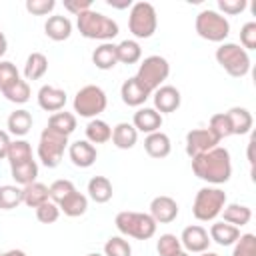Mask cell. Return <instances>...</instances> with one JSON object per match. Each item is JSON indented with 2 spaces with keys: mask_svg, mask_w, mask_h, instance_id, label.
Returning a JSON list of instances; mask_svg holds the SVG:
<instances>
[{
  "mask_svg": "<svg viewBox=\"0 0 256 256\" xmlns=\"http://www.w3.org/2000/svg\"><path fill=\"white\" fill-rule=\"evenodd\" d=\"M144 150L150 158H166L172 150V142L168 138V134L164 132H152V134H146L144 138Z\"/></svg>",
  "mask_w": 256,
  "mask_h": 256,
  "instance_id": "ffe728a7",
  "label": "cell"
},
{
  "mask_svg": "<svg viewBox=\"0 0 256 256\" xmlns=\"http://www.w3.org/2000/svg\"><path fill=\"white\" fill-rule=\"evenodd\" d=\"M20 78L18 68L10 60H0V92H4L8 86H12Z\"/></svg>",
  "mask_w": 256,
  "mask_h": 256,
  "instance_id": "7bdbcfd3",
  "label": "cell"
},
{
  "mask_svg": "<svg viewBox=\"0 0 256 256\" xmlns=\"http://www.w3.org/2000/svg\"><path fill=\"white\" fill-rule=\"evenodd\" d=\"M208 130H210L218 140H224V138L232 136L230 122H228V118H226L224 112H218V114H214V116L210 118V122H208Z\"/></svg>",
  "mask_w": 256,
  "mask_h": 256,
  "instance_id": "60d3db41",
  "label": "cell"
},
{
  "mask_svg": "<svg viewBox=\"0 0 256 256\" xmlns=\"http://www.w3.org/2000/svg\"><path fill=\"white\" fill-rule=\"evenodd\" d=\"M86 256H102V254H96V252H92V254H86Z\"/></svg>",
  "mask_w": 256,
  "mask_h": 256,
  "instance_id": "9f6ffc18",
  "label": "cell"
},
{
  "mask_svg": "<svg viewBox=\"0 0 256 256\" xmlns=\"http://www.w3.org/2000/svg\"><path fill=\"white\" fill-rule=\"evenodd\" d=\"M168 74H170L168 60L164 56H160V54H152V56H146L140 62L138 72H136V80L142 86H146L150 92H154L156 88H160L164 84Z\"/></svg>",
  "mask_w": 256,
  "mask_h": 256,
  "instance_id": "9c48e42d",
  "label": "cell"
},
{
  "mask_svg": "<svg viewBox=\"0 0 256 256\" xmlns=\"http://www.w3.org/2000/svg\"><path fill=\"white\" fill-rule=\"evenodd\" d=\"M192 172L208 184H224L232 176L230 152L222 146H216L196 158H192Z\"/></svg>",
  "mask_w": 256,
  "mask_h": 256,
  "instance_id": "6da1fadb",
  "label": "cell"
},
{
  "mask_svg": "<svg viewBox=\"0 0 256 256\" xmlns=\"http://www.w3.org/2000/svg\"><path fill=\"white\" fill-rule=\"evenodd\" d=\"M10 172H12V178L16 184H20L22 188L36 182V176H38V164L36 160H28L24 164H18V166H10Z\"/></svg>",
  "mask_w": 256,
  "mask_h": 256,
  "instance_id": "836d02e7",
  "label": "cell"
},
{
  "mask_svg": "<svg viewBox=\"0 0 256 256\" xmlns=\"http://www.w3.org/2000/svg\"><path fill=\"white\" fill-rule=\"evenodd\" d=\"M76 190L74 182L68 180V178H60V180H54L50 186H48V192H50V200L54 204H58L60 200H64L68 194H72Z\"/></svg>",
  "mask_w": 256,
  "mask_h": 256,
  "instance_id": "f35d334b",
  "label": "cell"
},
{
  "mask_svg": "<svg viewBox=\"0 0 256 256\" xmlns=\"http://www.w3.org/2000/svg\"><path fill=\"white\" fill-rule=\"evenodd\" d=\"M200 256H220V254H216V252H208V250H206V252H202Z\"/></svg>",
  "mask_w": 256,
  "mask_h": 256,
  "instance_id": "db71d44e",
  "label": "cell"
},
{
  "mask_svg": "<svg viewBox=\"0 0 256 256\" xmlns=\"http://www.w3.org/2000/svg\"><path fill=\"white\" fill-rule=\"evenodd\" d=\"M92 62L100 70H112L118 64V54H116V44L112 42H102L100 46L94 48L92 52Z\"/></svg>",
  "mask_w": 256,
  "mask_h": 256,
  "instance_id": "cb8c5ba5",
  "label": "cell"
},
{
  "mask_svg": "<svg viewBox=\"0 0 256 256\" xmlns=\"http://www.w3.org/2000/svg\"><path fill=\"white\" fill-rule=\"evenodd\" d=\"M54 0H26V10L34 16H46L54 10Z\"/></svg>",
  "mask_w": 256,
  "mask_h": 256,
  "instance_id": "bcb514c9",
  "label": "cell"
},
{
  "mask_svg": "<svg viewBox=\"0 0 256 256\" xmlns=\"http://www.w3.org/2000/svg\"><path fill=\"white\" fill-rule=\"evenodd\" d=\"M68 156H70V160H72L74 166H78V168H90L96 162V158H98V150L88 140H76V142L68 144Z\"/></svg>",
  "mask_w": 256,
  "mask_h": 256,
  "instance_id": "2e32d148",
  "label": "cell"
},
{
  "mask_svg": "<svg viewBox=\"0 0 256 256\" xmlns=\"http://www.w3.org/2000/svg\"><path fill=\"white\" fill-rule=\"evenodd\" d=\"M66 146H68V136L58 134V132H54L46 126L40 134V140H38V158H40V162L46 168H56L64 158Z\"/></svg>",
  "mask_w": 256,
  "mask_h": 256,
  "instance_id": "30bf717a",
  "label": "cell"
},
{
  "mask_svg": "<svg viewBox=\"0 0 256 256\" xmlns=\"http://www.w3.org/2000/svg\"><path fill=\"white\" fill-rule=\"evenodd\" d=\"M0 256H26V252L24 250H6V252H0Z\"/></svg>",
  "mask_w": 256,
  "mask_h": 256,
  "instance_id": "f5cc1de1",
  "label": "cell"
},
{
  "mask_svg": "<svg viewBox=\"0 0 256 256\" xmlns=\"http://www.w3.org/2000/svg\"><path fill=\"white\" fill-rule=\"evenodd\" d=\"M6 126H8V134H14L16 138L26 136L32 128V114L24 108H18L8 116Z\"/></svg>",
  "mask_w": 256,
  "mask_h": 256,
  "instance_id": "d4e9b609",
  "label": "cell"
},
{
  "mask_svg": "<svg viewBox=\"0 0 256 256\" xmlns=\"http://www.w3.org/2000/svg\"><path fill=\"white\" fill-rule=\"evenodd\" d=\"M120 96H122V102H124L126 106L140 108V106L152 96V92H150L146 86H142V84L136 80V76H132V78H128V80L122 82V86H120Z\"/></svg>",
  "mask_w": 256,
  "mask_h": 256,
  "instance_id": "9a60e30c",
  "label": "cell"
},
{
  "mask_svg": "<svg viewBox=\"0 0 256 256\" xmlns=\"http://www.w3.org/2000/svg\"><path fill=\"white\" fill-rule=\"evenodd\" d=\"M232 256H256V236L254 234H240V238L234 242Z\"/></svg>",
  "mask_w": 256,
  "mask_h": 256,
  "instance_id": "b9f144b4",
  "label": "cell"
},
{
  "mask_svg": "<svg viewBox=\"0 0 256 256\" xmlns=\"http://www.w3.org/2000/svg\"><path fill=\"white\" fill-rule=\"evenodd\" d=\"M226 206V192L216 186H204L196 192L192 202V214L200 222H212Z\"/></svg>",
  "mask_w": 256,
  "mask_h": 256,
  "instance_id": "277c9868",
  "label": "cell"
},
{
  "mask_svg": "<svg viewBox=\"0 0 256 256\" xmlns=\"http://www.w3.org/2000/svg\"><path fill=\"white\" fill-rule=\"evenodd\" d=\"M150 216L156 224H170L178 216V202L166 194L152 198L150 202Z\"/></svg>",
  "mask_w": 256,
  "mask_h": 256,
  "instance_id": "5bb4252c",
  "label": "cell"
},
{
  "mask_svg": "<svg viewBox=\"0 0 256 256\" xmlns=\"http://www.w3.org/2000/svg\"><path fill=\"white\" fill-rule=\"evenodd\" d=\"M22 204V188L16 184L0 186V210H12Z\"/></svg>",
  "mask_w": 256,
  "mask_h": 256,
  "instance_id": "d590c367",
  "label": "cell"
},
{
  "mask_svg": "<svg viewBox=\"0 0 256 256\" xmlns=\"http://www.w3.org/2000/svg\"><path fill=\"white\" fill-rule=\"evenodd\" d=\"M132 126L138 130V132H144V134H152V132H158L160 126H162V114L156 112L154 108H138L134 112V118H132Z\"/></svg>",
  "mask_w": 256,
  "mask_h": 256,
  "instance_id": "ac0fdd59",
  "label": "cell"
},
{
  "mask_svg": "<svg viewBox=\"0 0 256 256\" xmlns=\"http://www.w3.org/2000/svg\"><path fill=\"white\" fill-rule=\"evenodd\" d=\"M220 140L208 130V128H194L186 134V154L190 158H196L212 148H216Z\"/></svg>",
  "mask_w": 256,
  "mask_h": 256,
  "instance_id": "8fae6325",
  "label": "cell"
},
{
  "mask_svg": "<svg viewBox=\"0 0 256 256\" xmlns=\"http://www.w3.org/2000/svg\"><path fill=\"white\" fill-rule=\"evenodd\" d=\"M44 34L54 40V42H62V40H68L70 34H72V22L68 16H62V14H56V16H48L46 24H44Z\"/></svg>",
  "mask_w": 256,
  "mask_h": 256,
  "instance_id": "d6986e66",
  "label": "cell"
},
{
  "mask_svg": "<svg viewBox=\"0 0 256 256\" xmlns=\"http://www.w3.org/2000/svg\"><path fill=\"white\" fill-rule=\"evenodd\" d=\"M226 114V118H228V122H230V130H232V134H238V136H242V134H248L250 130H252V114L246 110V108H240V106H234V108H230L228 112H224Z\"/></svg>",
  "mask_w": 256,
  "mask_h": 256,
  "instance_id": "7402d4cb",
  "label": "cell"
},
{
  "mask_svg": "<svg viewBox=\"0 0 256 256\" xmlns=\"http://www.w3.org/2000/svg\"><path fill=\"white\" fill-rule=\"evenodd\" d=\"M108 6H112V8H130V6H132V2H130V0H124V2L108 0Z\"/></svg>",
  "mask_w": 256,
  "mask_h": 256,
  "instance_id": "f907efd6",
  "label": "cell"
},
{
  "mask_svg": "<svg viewBox=\"0 0 256 256\" xmlns=\"http://www.w3.org/2000/svg\"><path fill=\"white\" fill-rule=\"evenodd\" d=\"M2 94H4V98H6L8 102L24 104V102H28V100H30V84H28L26 80L18 78V80H16L12 86H8Z\"/></svg>",
  "mask_w": 256,
  "mask_h": 256,
  "instance_id": "8d00e7d4",
  "label": "cell"
},
{
  "mask_svg": "<svg viewBox=\"0 0 256 256\" xmlns=\"http://www.w3.org/2000/svg\"><path fill=\"white\" fill-rule=\"evenodd\" d=\"M152 98H154V110L160 114L176 112L180 108V102H182L180 90L176 86H170V84H162L160 88H156L152 92Z\"/></svg>",
  "mask_w": 256,
  "mask_h": 256,
  "instance_id": "4fadbf2b",
  "label": "cell"
},
{
  "mask_svg": "<svg viewBox=\"0 0 256 256\" xmlns=\"http://www.w3.org/2000/svg\"><path fill=\"white\" fill-rule=\"evenodd\" d=\"M58 208H60V212H64L66 216L76 218V216H82V214L88 210V198H86L82 192L74 190L72 194H68L64 200L58 202Z\"/></svg>",
  "mask_w": 256,
  "mask_h": 256,
  "instance_id": "484cf974",
  "label": "cell"
},
{
  "mask_svg": "<svg viewBox=\"0 0 256 256\" xmlns=\"http://www.w3.org/2000/svg\"><path fill=\"white\" fill-rule=\"evenodd\" d=\"M210 236H208V230L200 224H192V226H186L182 230V236H180V244L186 248V252H194V254H202L208 250L210 246Z\"/></svg>",
  "mask_w": 256,
  "mask_h": 256,
  "instance_id": "7c38bea8",
  "label": "cell"
},
{
  "mask_svg": "<svg viewBox=\"0 0 256 256\" xmlns=\"http://www.w3.org/2000/svg\"><path fill=\"white\" fill-rule=\"evenodd\" d=\"M116 54H118V62L122 64H136L142 58V48L136 40H122L120 44H116Z\"/></svg>",
  "mask_w": 256,
  "mask_h": 256,
  "instance_id": "e575fe53",
  "label": "cell"
},
{
  "mask_svg": "<svg viewBox=\"0 0 256 256\" xmlns=\"http://www.w3.org/2000/svg\"><path fill=\"white\" fill-rule=\"evenodd\" d=\"M128 28L134 38H150L158 28V14L150 2H134L130 6Z\"/></svg>",
  "mask_w": 256,
  "mask_h": 256,
  "instance_id": "52a82bcc",
  "label": "cell"
},
{
  "mask_svg": "<svg viewBox=\"0 0 256 256\" xmlns=\"http://www.w3.org/2000/svg\"><path fill=\"white\" fill-rule=\"evenodd\" d=\"M112 138V128L108 122L100 120V118H92L86 124V140L90 144H104Z\"/></svg>",
  "mask_w": 256,
  "mask_h": 256,
  "instance_id": "1f68e13d",
  "label": "cell"
},
{
  "mask_svg": "<svg viewBox=\"0 0 256 256\" xmlns=\"http://www.w3.org/2000/svg\"><path fill=\"white\" fill-rule=\"evenodd\" d=\"M6 160H8L10 166H18V164H24L28 160H34L32 158V146H30V142H26L24 138L12 140L10 142V148H8V154H6Z\"/></svg>",
  "mask_w": 256,
  "mask_h": 256,
  "instance_id": "d6a6232c",
  "label": "cell"
},
{
  "mask_svg": "<svg viewBox=\"0 0 256 256\" xmlns=\"http://www.w3.org/2000/svg\"><path fill=\"white\" fill-rule=\"evenodd\" d=\"M216 62L234 78H242L250 72V56L248 52L234 42H222L216 48Z\"/></svg>",
  "mask_w": 256,
  "mask_h": 256,
  "instance_id": "8992f818",
  "label": "cell"
},
{
  "mask_svg": "<svg viewBox=\"0 0 256 256\" xmlns=\"http://www.w3.org/2000/svg\"><path fill=\"white\" fill-rule=\"evenodd\" d=\"M38 106L46 112H60L66 106V92L62 88L44 84L38 90Z\"/></svg>",
  "mask_w": 256,
  "mask_h": 256,
  "instance_id": "e0dca14e",
  "label": "cell"
},
{
  "mask_svg": "<svg viewBox=\"0 0 256 256\" xmlns=\"http://www.w3.org/2000/svg\"><path fill=\"white\" fill-rule=\"evenodd\" d=\"M220 214H222L224 222H228V224H232V226H236V228L246 226V224L252 220V210H250L248 206L236 204V202H234V204H226Z\"/></svg>",
  "mask_w": 256,
  "mask_h": 256,
  "instance_id": "f1b7e54d",
  "label": "cell"
},
{
  "mask_svg": "<svg viewBox=\"0 0 256 256\" xmlns=\"http://www.w3.org/2000/svg\"><path fill=\"white\" fill-rule=\"evenodd\" d=\"M58 216H60V208H58V204H54L52 200H48V202H44V204H40V206L36 208V218H38L42 224H52V222L58 220Z\"/></svg>",
  "mask_w": 256,
  "mask_h": 256,
  "instance_id": "ee69618b",
  "label": "cell"
},
{
  "mask_svg": "<svg viewBox=\"0 0 256 256\" xmlns=\"http://www.w3.org/2000/svg\"><path fill=\"white\" fill-rule=\"evenodd\" d=\"M64 8L70 14L78 16V14H82V12L92 8V0H64Z\"/></svg>",
  "mask_w": 256,
  "mask_h": 256,
  "instance_id": "c3c4849f",
  "label": "cell"
},
{
  "mask_svg": "<svg viewBox=\"0 0 256 256\" xmlns=\"http://www.w3.org/2000/svg\"><path fill=\"white\" fill-rule=\"evenodd\" d=\"M10 134L6 132V130H0V160H4L6 158V154H8V148H10Z\"/></svg>",
  "mask_w": 256,
  "mask_h": 256,
  "instance_id": "681fc988",
  "label": "cell"
},
{
  "mask_svg": "<svg viewBox=\"0 0 256 256\" xmlns=\"http://www.w3.org/2000/svg\"><path fill=\"white\" fill-rule=\"evenodd\" d=\"M76 26L80 30V34L88 40H112L118 34V22L112 20L110 16L96 12V10H86L82 14L76 16Z\"/></svg>",
  "mask_w": 256,
  "mask_h": 256,
  "instance_id": "7a4b0ae2",
  "label": "cell"
},
{
  "mask_svg": "<svg viewBox=\"0 0 256 256\" xmlns=\"http://www.w3.org/2000/svg\"><path fill=\"white\" fill-rule=\"evenodd\" d=\"M48 200H50V192H48V186L42 182H32L22 188V202L30 208H38Z\"/></svg>",
  "mask_w": 256,
  "mask_h": 256,
  "instance_id": "83f0119b",
  "label": "cell"
},
{
  "mask_svg": "<svg viewBox=\"0 0 256 256\" xmlns=\"http://www.w3.org/2000/svg\"><path fill=\"white\" fill-rule=\"evenodd\" d=\"M48 128L58 132V134H64V136H70L74 130H76V116L72 112H66V110H60V112H54L50 118H48Z\"/></svg>",
  "mask_w": 256,
  "mask_h": 256,
  "instance_id": "4dcf8cb0",
  "label": "cell"
},
{
  "mask_svg": "<svg viewBox=\"0 0 256 256\" xmlns=\"http://www.w3.org/2000/svg\"><path fill=\"white\" fill-rule=\"evenodd\" d=\"M6 50H8V40H6V36H4V32L0 30V58L6 54Z\"/></svg>",
  "mask_w": 256,
  "mask_h": 256,
  "instance_id": "816d5d0a",
  "label": "cell"
},
{
  "mask_svg": "<svg viewBox=\"0 0 256 256\" xmlns=\"http://www.w3.org/2000/svg\"><path fill=\"white\" fill-rule=\"evenodd\" d=\"M208 236H210V240H214L220 246H232L240 238V228H236V226H232V224L222 220V222H214L210 226Z\"/></svg>",
  "mask_w": 256,
  "mask_h": 256,
  "instance_id": "603a6c76",
  "label": "cell"
},
{
  "mask_svg": "<svg viewBox=\"0 0 256 256\" xmlns=\"http://www.w3.org/2000/svg\"><path fill=\"white\" fill-rule=\"evenodd\" d=\"M106 92L96 84L82 86L74 96V112L82 118H96L106 110Z\"/></svg>",
  "mask_w": 256,
  "mask_h": 256,
  "instance_id": "ba28073f",
  "label": "cell"
},
{
  "mask_svg": "<svg viewBox=\"0 0 256 256\" xmlns=\"http://www.w3.org/2000/svg\"><path fill=\"white\" fill-rule=\"evenodd\" d=\"M174 256H188V252H184V250H180L178 254H174Z\"/></svg>",
  "mask_w": 256,
  "mask_h": 256,
  "instance_id": "11a10c76",
  "label": "cell"
},
{
  "mask_svg": "<svg viewBox=\"0 0 256 256\" xmlns=\"http://www.w3.org/2000/svg\"><path fill=\"white\" fill-rule=\"evenodd\" d=\"M194 28H196V34L208 42H224L230 34L228 18L210 8L198 12V16L194 20Z\"/></svg>",
  "mask_w": 256,
  "mask_h": 256,
  "instance_id": "5b68a950",
  "label": "cell"
},
{
  "mask_svg": "<svg viewBox=\"0 0 256 256\" xmlns=\"http://www.w3.org/2000/svg\"><path fill=\"white\" fill-rule=\"evenodd\" d=\"M114 190H112V182L106 176H92L88 182V196L96 202V204H104L112 198Z\"/></svg>",
  "mask_w": 256,
  "mask_h": 256,
  "instance_id": "4316f807",
  "label": "cell"
},
{
  "mask_svg": "<svg viewBox=\"0 0 256 256\" xmlns=\"http://www.w3.org/2000/svg\"><path fill=\"white\" fill-rule=\"evenodd\" d=\"M156 250H158V256H174L182 250L180 238L176 234H162L156 242Z\"/></svg>",
  "mask_w": 256,
  "mask_h": 256,
  "instance_id": "ab89813d",
  "label": "cell"
},
{
  "mask_svg": "<svg viewBox=\"0 0 256 256\" xmlns=\"http://www.w3.org/2000/svg\"><path fill=\"white\" fill-rule=\"evenodd\" d=\"M240 44L246 52L256 48V22H246L240 28Z\"/></svg>",
  "mask_w": 256,
  "mask_h": 256,
  "instance_id": "f6af8a7d",
  "label": "cell"
},
{
  "mask_svg": "<svg viewBox=\"0 0 256 256\" xmlns=\"http://www.w3.org/2000/svg\"><path fill=\"white\" fill-rule=\"evenodd\" d=\"M104 256H132V246L124 236H112L104 244Z\"/></svg>",
  "mask_w": 256,
  "mask_h": 256,
  "instance_id": "74e56055",
  "label": "cell"
},
{
  "mask_svg": "<svg viewBox=\"0 0 256 256\" xmlns=\"http://www.w3.org/2000/svg\"><path fill=\"white\" fill-rule=\"evenodd\" d=\"M248 2L246 0H218V8L224 12V14H240L242 10H246Z\"/></svg>",
  "mask_w": 256,
  "mask_h": 256,
  "instance_id": "7dc6e473",
  "label": "cell"
},
{
  "mask_svg": "<svg viewBox=\"0 0 256 256\" xmlns=\"http://www.w3.org/2000/svg\"><path fill=\"white\" fill-rule=\"evenodd\" d=\"M46 72H48V58L42 52H32L26 58V64H24V78H26V82L28 80H40Z\"/></svg>",
  "mask_w": 256,
  "mask_h": 256,
  "instance_id": "f546056e",
  "label": "cell"
},
{
  "mask_svg": "<svg viewBox=\"0 0 256 256\" xmlns=\"http://www.w3.org/2000/svg\"><path fill=\"white\" fill-rule=\"evenodd\" d=\"M112 144L120 150H130L134 148L136 140H138V130L130 124V122H120L112 128Z\"/></svg>",
  "mask_w": 256,
  "mask_h": 256,
  "instance_id": "44dd1931",
  "label": "cell"
},
{
  "mask_svg": "<svg viewBox=\"0 0 256 256\" xmlns=\"http://www.w3.org/2000/svg\"><path fill=\"white\" fill-rule=\"evenodd\" d=\"M114 224L122 236H130L136 240H148L156 234L154 218L144 212H132V210L118 212L114 218Z\"/></svg>",
  "mask_w": 256,
  "mask_h": 256,
  "instance_id": "3957f363",
  "label": "cell"
}]
</instances>
